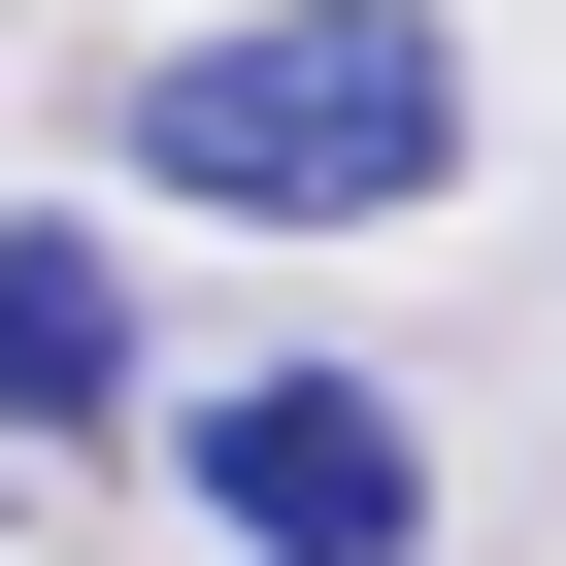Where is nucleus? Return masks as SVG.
<instances>
[{
    "label": "nucleus",
    "instance_id": "1",
    "mask_svg": "<svg viewBox=\"0 0 566 566\" xmlns=\"http://www.w3.org/2000/svg\"><path fill=\"white\" fill-rule=\"evenodd\" d=\"M134 200H200V233H400V200H467V34L433 0H233V34L134 67Z\"/></svg>",
    "mask_w": 566,
    "mask_h": 566
},
{
    "label": "nucleus",
    "instance_id": "2",
    "mask_svg": "<svg viewBox=\"0 0 566 566\" xmlns=\"http://www.w3.org/2000/svg\"><path fill=\"white\" fill-rule=\"evenodd\" d=\"M167 467H200L233 566H433V433H400V367H233V400H167Z\"/></svg>",
    "mask_w": 566,
    "mask_h": 566
},
{
    "label": "nucleus",
    "instance_id": "3",
    "mask_svg": "<svg viewBox=\"0 0 566 566\" xmlns=\"http://www.w3.org/2000/svg\"><path fill=\"white\" fill-rule=\"evenodd\" d=\"M134 400V233L101 200H0V467H67Z\"/></svg>",
    "mask_w": 566,
    "mask_h": 566
}]
</instances>
